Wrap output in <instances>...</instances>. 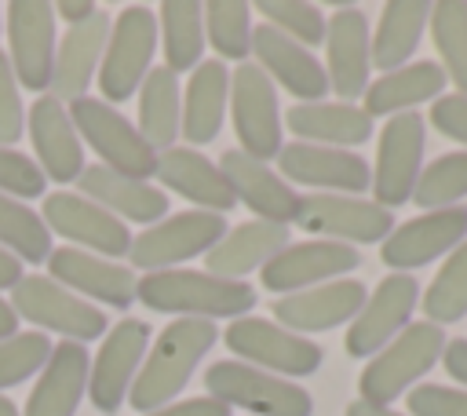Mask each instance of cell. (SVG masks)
Masks as SVG:
<instances>
[{
  "instance_id": "49",
  "label": "cell",
  "mask_w": 467,
  "mask_h": 416,
  "mask_svg": "<svg viewBox=\"0 0 467 416\" xmlns=\"http://www.w3.org/2000/svg\"><path fill=\"white\" fill-rule=\"evenodd\" d=\"M441 365L445 372L467 387V339H449L445 343V354H441Z\"/></svg>"
},
{
  "instance_id": "8",
  "label": "cell",
  "mask_w": 467,
  "mask_h": 416,
  "mask_svg": "<svg viewBox=\"0 0 467 416\" xmlns=\"http://www.w3.org/2000/svg\"><path fill=\"white\" fill-rule=\"evenodd\" d=\"M296 226L306 234H317V241H339V244H372L387 241L394 230V212L368 197L350 193H303L296 201Z\"/></svg>"
},
{
  "instance_id": "1",
  "label": "cell",
  "mask_w": 467,
  "mask_h": 416,
  "mask_svg": "<svg viewBox=\"0 0 467 416\" xmlns=\"http://www.w3.org/2000/svg\"><path fill=\"white\" fill-rule=\"evenodd\" d=\"M219 328L215 321H201V317H175L171 325L161 328V336L153 339V347L142 358V369L135 372V383L128 390L131 409H139L142 416L171 405L182 387L190 383L197 361L215 347Z\"/></svg>"
},
{
  "instance_id": "14",
  "label": "cell",
  "mask_w": 467,
  "mask_h": 416,
  "mask_svg": "<svg viewBox=\"0 0 467 416\" xmlns=\"http://www.w3.org/2000/svg\"><path fill=\"white\" fill-rule=\"evenodd\" d=\"M7 18V62L18 88L47 95L51 62H55V7L47 0H15L4 11Z\"/></svg>"
},
{
  "instance_id": "29",
  "label": "cell",
  "mask_w": 467,
  "mask_h": 416,
  "mask_svg": "<svg viewBox=\"0 0 467 416\" xmlns=\"http://www.w3.org/2000/svg\"><path fill=\"white\" fill-rule=\"evenodd\" d=\"M77 182H80V197L95 201L99 208H106L109 215H117L124 226L128 223L153 226L168 212V193H161L150 182L128 179V175H120V172L106 168V164H88Z\"/></svg>"
},
{
  "instance_id": "53",
  "label": "cell",
  "mask_w": 467,
  "mask_h": 416,
  "mask_svg": "<svg viewBox=\"0 0 467 416\" xmlns=\"http://www.w3.org/2000/svg\"><path fill=\"white\" fill-rule=\"evenodd\" d=\"M15 332H18V314L11 310L7 299H0V339H7V336H15Z\"/></svg>"
},
{
  "instance_id": "30",
  "label": "cell",
  "mask_w": 467,
  "mask_h": 416,
  "mask_svg": "<svg viewBox=\"0 0 467 416\" xmlns=\"http://www.w3.org/2000/svg\"><path fill=\"white\" fill-rule=\"evenodd\" d=\"M285 244H288V226H281V223H263V219L237 223L234 230H226L219 237L215 248L204 252V266L215 277L241 281L252 270H263Z\"/></svg>"
},
{
  "instance_id": "50",
  "label": "cell",
  "mask_w": 467,
  "mask_h": 416,
  "mask_svg": "<svg viewBox=\"0 0 467 416\" xmlns=\"http://www.w3.org/2000/svg\"><path fill=\"white\" fill-rule=\"evenodd\" d=\"M51 7H55V15L66 18L69 26H80V22H88V18L99 11L91 0H58V4H51Z\"/></svg>"
},
{
  "instance_id": "40",
  "label": "cell",
  "mask_w": 467,
  "mask_h": 416,
  "mask_svg": "<svg viewBox=\"0 0 467 416\" xmlns=\"http://www.w3.org/2000/svg\"><path fill=\"white\" fill-rule=\"evenodd\" d=\"M423 317L434 325H452V321L467 317V241L449 252V259L427 285Z\"/></svg>"
},
{
  "instance_id": "36",
  "label": "cell",
  "mask_w": 467,
  "mask_h": 416,
  "mask_svg": "<svg viewBox=\"0 0 467 416\" xmlns=\"http://www.w3.org/2000/svg\"><path fill=\"white\" fill-rule=\"evenodd\" d=\"M157 33H161V51H164V69H171L175 77L186 69H197L204 44H208L204 40V4L164 0L161 18H157Z\"/></svg>"
},
{
  "instance_id": "26",
  "label": "cell",
  "mask_w": 467,
  "mask_h": 416,
  "mask_svg": "<svg viewBox=\"0 0 467 416\" xmlns=\"http://www.w3.org/2000/svg\"><path fill=\"white\" fill-rule=\"evenodd\" d=\"M88 369L91 354L84 343L62 339L51 347V358L44 361L22 416H73L80 409V398L88 394Z\"/></svg>"
},
{
  "instance_id": "20",
  "label": "cell",
  "mask_w": 467,
  "mask_h": 416,
  "mask_svg": "<svg viewBox=\"0 0 467 416\" xmlns=\"http://www.w3.org/2000/svg\"><path fill=\"white\" fill-rule=\"evenodd\" d=\"M277 168L285 182H303L332 193H365L372 186V164L358 157L354 150H332V146H310V142H288L277 153Z\"/></svg>"
},
{
  "instance_id": "39",
  "label": "cell",
  "mask_w": 467,
  "mask_h": 416,
  "mask_svg": "<svg viewBox=\"0 0 467 416\" xmlns=\"http://www.w3.org/2000/svg\"><path fill=\"white\" fill-rule=\"evenodd\" d=\"M252 7L244 0H208L204 4V40L219 51V62H248L252 51Z\"/></svg>"
},
{
  "instance_id": "54",
  "label": "cell",
  "mask_w": 467,
  "mask_h": 416,
  "mask_svg": "<svg viewBox=\"0 0 467 416\" xmlns=\"http://www.w3.org/2000/svg\"><path fill=\"white\" fill-rule=\"evenodd\" d=\"M0 416H22V412L15 409V401H11V398H0Z\"/></svg>"
},
{
  "instance_id": "6",
  "label": "cell",
  "mask_w": 467,
  "mask_h": 416,
  "mask_svg": "<svg viewBox=\"0 0 467 416\" xmlns=\"http://www.w3.org/2000/svg\"><path fill=\"white\" fill-rule=\"evenodd\" d=\"M223 343L230 347V354H237L244 365H259L263 372H274L281 380H299V376H314L325 361V350L306 339L296 336L288 328H281L270 317H237L226 325Z\"/></svg>"
},
{
  "instance_id": "24",
  "label": "cell",
  "mask_w": 467,
  "mask_h": 416,
  "mask_svg": "<svg viewBox=\"0 0 467 416\" xmlns=\"http://www.w3.org/2000/svg\"><path fill=\"white\" fill-rule=\"evenodd\" d=\"M365 307V285L361 281H325L292 296L274 299V317L281 328L306 336V332H328L336 325H347Z\"/></svg>"
},
{
  "instance_id": "9",
  "label": "cell",
  "mask_w": 467,
  "mask_h": 416,
  "mask_svg": "<svg viewBox=\"0 0 467 416\" xmlns=\"http://www.w3.org/2000/svg\"><path fill=\"white\" fill-rule=\"evenodd\" d=\"M11 310L44 328V332H58L73 343H88L106 336V310L91 307L88 299L73 296L69 288H62L58 281L44 277V274H29L11 288Z\"/></svg>"
},
{
  "instance_id": "38",
  "label": "cell",
  "mask_w": 467,
  "mask_h": 416,
  "mask_svg": "<svg viewBox=\"0 0 467 416\" xmlns=\"http://www.w3.org/2000/svg\"><path fill=\"white\" fill-rule=\"evenodd\" d=\"M0 248H7L18 263H44L51 255V230L40 212L7 193H0Z\"/></svg>"
},
{
  "instance_id": "10",
  "label": "cell",
  "mask_w": 467,
  "mask_h": 416,
  "mask_svg": "<svg viewBox=\"0 0 467 416\" xmlns=\"http://www.w3.org/2000/svg\"><path fill=\"white\" fill-rule=\"evenodd\" d=\"M226 230H230L226 219L215 212H201V208L197 212H175L164 223H153L142 234H135L128 259H131V266H139L146 274L179 270V263L215 248Z\"/></svg>"
},
{
  "instance_id": "7",
  "label": "cell",
  "mask_w": 467,
  "mask_h": 416,
  "mask_svg": "<svg viewBox=\"0 0 467 416\" xmlns=\"http://www.w3.org/2000/svg\"><path fill=\"white\" fill-rule=\"evenodd\" d=\"M204 387H208V398H219L223 405H241L252 416H310L314 412V401L299 383L263 372L255 365H244L237 358L208 365Z\"/></svg>"
},
{
  "instance_id": "32",
  "label": "cell",
  "mask_w": 467,
  "mask_h": 416,
  "mask_svg": "<svg viewBox=\"0 0 467 416\" xmlns=\"http://www.w3.org/2000/svg\"><path fill=\"white\" fill-rule=\"evenodd\" d=\"M296 142L310 146H332V150H350L361 146L372 135V117L354 106V102H299L285 117Z\"/></svg>"
},
{
  "instance_id": "51",
  "label": "cell",
  "mask_w": 467,
  "mask_h": 416,
  "mask_svg": "<svg viewBox=\"0 0 467 416\" xmlns=\"http://www.w3.org/2000/svg\"><path fill=\"white\" fill-rule=\"evenodd\" d=\"M18 281H22V263L7 248H0V288H15Z\"/></svg>"
},
{
  "instance_id": "3",
  "label": "cell",
  "mask_w": 467,
  "mask_h": 416,
  "mask_svg": "<svg viewBox=\"0 0 467 416\" xmlns=\"http://www.w3.org/2000/svg\"><path fill=\"white\" fill-rule=\"evenodd\" d=\"M445 332L434 321H409L358 376L361 401L390 405L398 394H405L416 380H423L445 354Z\"/></svg>"
},
{
  "instance_id": "41",
  "label": "cell",
  "mask_w": 467,
  "mask_h": 416,
  "mask_svg": "<svg viewBox=\"0 0 467 416\" xmlns=\"http://www.w3.org/2000/svg\"><path fill=\"white\" fill-rule=\"evenodd\" d=\"M463 197H467V150L434 157V161L420 172V179H416V186H412V201H416L423 212L456 208Z\"/></svg>"
},
{
  "instance_id": "13",
  "label": "cell",
  "mask_w": 467,
  "mask_h": 416,
  "mask_svg": "<svg viewBox=\"0 0 467 416\" xmlns=\"http://www.w3.org/2000/svg\"><path fill=\"white\" fill-rule=\"evenodd\" d=\"M150 350V325L139 317H124L113 328H106L99 354L88 369V398L99 412L113 416L135 383V372L142 369V358Z\"/></svg>"
},
{
  "instance_id": "23",
  "label": "cell",
  "mask_w": 467,
  "mask_h": 416,
  "mask_svg": "<svg viewBox=\"0 0 467 416\" xmlns=\"http://www.w3.org/2000/svg\"><path fill=\"white\" fill-rule=\"evenodd\" d=\"M26 128H29V139H33V153H36V164L44 172V179L51 182H73L84 175V142L69 120V109L51 99V95H40L33 106H29V117H26Z\"/></svg>"
},
{
  "instance_id": "55",
  "label": "cell",
  "mask_w": 467,
  "mask_h": 416,
  "mask_svg": "<svg viewBox=\"0 0 467 416\" xmlns=\"http://www.w3.org/2000/svg\"><path fill=\"white\" fill-rule=\"evenodd\" d=\"M0 29H4V7H0Z\"/></svg>"
},
{
  "instance_id": "16",
  "label": "cell",
  "mask_w": 467,
  "mask_h": 416,
  "mask_svg": "<svg viewBox=\"0 0 467 416\" xmlns=\"http://www.w3.org/2000/svg\"><path fill=\"white\" fill-rule=\"evenodd\" d=\"M420 303V281L412 274H390L383 277L368 296L358 317L347 328V354L350 358H372L379 354L412 317Z\"/></svg>"
},
{
  "instance_id": "31",
  "label": "cell",
  "mask_w": 467,
  "mask_h": 416,
  "mask_svg": "<svg viewBox=\"0 0 467 416\" xmlns=\"http://www.w3.org/2000/svg\"><path fill=\"white\" fill-rule=\"evenodd\" d=\"M226 106H230V69L219 58H208L190 73V84L182 91L179 135L190 142V150L219 139Z\"/></svg>"
},
{
  "instance_id": "44",
  "label": "cell",
  "mask_w": 467,
  "mask_h": 416,
  "mask_svg": "<svg viewBox=\"0 0 467 416\" xmlns=\"http://www.w3.org/2000/svg\"><path fill=\"white\" fill-rule=\"evenodd\" d=\"M44 172L33 157L18 153L15 146H0V193H15V201L44 197Z\"/></svg>"
},
{
  "instance_id": "4",
  "label": "cell",
  "mask_w": 467,
  "mask_h": 416,
  "mask_svg": "<svg viewBox=\"0 0 467 416\" xmlns=\"http://www.w3.org/2000/svg\"><path fill=\"white\" fill-rule=\"evenodd\" d=\"M69 109V120L77 128V135L99 153V161L128 179H139V182H150L157 175V150L139 135V128L109 102L102 99H77L66 106Z\"/></svg>"
},
{
  "instance_id": "25",
  "label": "cell",
  "mask_w": 467,
  "mask_h": 416,
  "mask_svg": "<svg viewBox=\"0 0 467 416\" xmlns=\"http://www.w3.org/2000/svg\"><path fill=\"white\" fill-rule=\"evenodd\" d=\"M252 55H255V66L270 80H277L285 91H292L296 99H303V102H325V91H328L325 66L303 44L288 40L285 33H277L274 26L263 22V26L252 29Z\"/></svg>"
},
{
  "instance_id": "12",
  "label": "cell",
  "mask_w": 467,
  "mask_h": 416,
  "mask_svg": "<svg viewBox=\"0 0 467 416\" xmlns=\"http://www.w3.org/2000/svg\"><path fill=\"white\" fill-rule=\"evenodd\" d=\"M423 142H427V131L416 109L387 117L379 131L376 164H372V186H368L376 193V204H383L387 212L412 201V186L423 172Z\"/></svg>"
},
{
  "instance_id": "21",
  "label": "cell",
  "mask_w": 467,
  "mask_h": 416,
  "mask_svg": "<svg viewBox=\"0 0 467 416\" xmlns=\"http://www.w3.org/2000/svg\"><path fill=\"white\" fill-rule=\"evenodd\" d=\"M47 277L58 281L62 288H69L73 296H88L99 299L102 307L124 310L135 299V285L139 277L131 274V266L80 252V248H51L47 255Z\"/></svg>"
},
{
  "instance_id": "18",
  "label": "cell",
  "mask_w": 467,
  "mask_h": 416,
  "mask_svg": "<svg viewBox=\"0 0 467 416\" xmlns=\"http://www.w3.org/2000/svg\"><path fill=\"white\" fill-rule=\"evenodd\" d=\"M467 241V208H441V212H423L401 226H394L379 248V259L394 274H409L416 266L434 263L438 255L460 248Z\"/></svg>"
},
{
  "instance_id": "48",
  "label": "cell",
  "mask_w": 467,
  "mask_h": 416,
  "mask_svg": "<svg viewBox=\"0 0 467 416\" xmlns=\"http://www.w3.org/2000/svg\"><path fill=\"white\" fill-rule=\"evenodd\" d=\"M146 416H230V405H223L219 398H186V401L161 405Z\"/></svg>"
},
{
  "instance_id": "27",
  "label": "cell",
  "mask_w": 467,
  "mask_h": 416,
  "mask_svg": "<svg viewBox=\"0 0 467 416\" xmlns=\"http://www.w3.org/2000/svg\"><path fill=\"white\" fill-rule=\"evenodd\" d=\"M219 172L226 175L230 193H234L248 212H255V219H263V223H281V226L292 223L299 193H296L266 161H255V157H248L244 150H226L223 161H219Z\"/></svg>"
},
{
  "instance_id": "52",
  "label": "cell",
  "mask_w": 467,
  "mask_h": 416,
  "mask_svg": "<svg viewBox=\"0 0 467 416\" xmlns=\"http://www.w3.org/2000/svg\"><path fill=\"white\" fill-rule=\"evenodd\" d=\"M347 416H401V412H394L390 405H372V401H350L347 405Z\"/></svg>"
},
{
  "instance_id": "37",
  "label": "cell",
  "mask_w": 467,
  "mask_h": 416,
  "mask_svg": "<svg viewBox=\"0 0 467 416\" xmlns=\"http://www.w3.org/2000/svg\"><path fill=\"white\" fill-rule=\"evenodd\" d=\"M431 36L441 55V73L467 95V0H438L431 4Z\"/></svg>"
},
{
  "instance_id": "5",
  "label": "cell",
  "mask_w": 467,
  "mask_h": 416,
  "mask_svg": "<svg viewBox=\"0 0 467 416\" xmlns=\"http://www.w3.org/2000/svg\"><path fill=\"white\" fill-rule=\"evenodd\" d=\"M153 51H157V18L150 7L135 4L124 7L113 22H109V36H106V51H102V66H99V88H102V102H128L142 80L150 77L153 66Z\"/></svg>"
},
{
  "instance_id": "34",
  "label": "cell",
  "mask_w": 467,
  "mask_h": 416,
  "mask_svg": "<svg viewBox=\"0 0 467 416\" xmlns=\"http://www.w3.org/2000/svg\"><path fill=\"white\" fill-rule=\"evenodd\" d=\"M431 4L427 0H390L383 4L379 26L372 33V69L390 73L409 66L412 51L420 47V36L427 29Z\"/></svg>"
},
{
  "instance_id": "46",
  "label": "cell",
  "mask_w": 467,
  "mask_h": 416,
  "mask_svg": "<svg viewBox=\"0 0 467 416\" xmlns=\"http://www.w3.org/2000/svg\"><path fill=\"white\" fill-rule=\"evenodd\" d=\"M26 128V109L18 95V80L11 73L7 51H0V146H15Z\"/></svg>"
},
{
  "instance_id": "17",
  "label": "cell",
  "mask_w": 467,
  "mask_h": 416,
  "mask_svg": "<svg viewBox=\"0 0 467 416\" xmlns=\"http://www.w3.org/2000/svg\"><path fill=\"white\" fill-rule=\"evenodd\" d=\"M325 77L339 102H354L372 84V33L365 11L343 4L325 26Z\"/></svg>"
},
{
  "instance_id": "11",
  "label": "cell",
  "mask_w": 467,
  "mask_h": 416,
  "mask_svg": "<svg viewBox=\"0 0 467 416\" xmlns=\"http://www.w3.org/2000/svg\"><path fill=\"white\" fill-rule=\"evenodd\" d=\"M230 113H234V131L241 139L237 150H244L255 161H274L281 153V109H277V91L274 80L255 66L241 62L230 73Z\"/></svg>"
},
{
  "instance_id": "33",
  "label": "cell",
  "mask_w": 467,
  "mask_h": 416,
  "mask_svg": "<svg viewBox=\"0 0 467 416\" xmlns=\"http://www.w3.org/2000/svg\"><path fill=\"white\" fill-rule=\"evenodd\" d=\"M445 73L438 62H409L401 69L379 73L365 91V113L368 117H398L412 113V106H423L431 99H441Z\"/></svg>"
},
{
  "instance_id": "28",
  "label": "cell",
  "mask_w": 467,
  "mask_h": 416,
  "mask_svg": "<svg viewBox=\"0 0 467 416\" xmlns=\"http://www.w3.org/2000/svg\"><path fill=\"white\" fill-rule=\"evenodd\" d=\"M157 179L171 193L193 201L201 212L223 215L237 204V197L230 193V182L219 172V164L208 161L201 150H190V146H171V150L157 153Z\"/></svg>"
},
{
  "instance_id": "2",
  "label": "cell",
  "mask_w": 467,
  "mask_h": 416,
  "mask_svg": "<svg viewBox=\"0 0 467 416\" xmlns=\"http://www.w3.org/2000/svg\"><path fill=\"white\" fill-rule=\"evenodd\" d=\"M135 299L150 310H164V314H179V317L237 321L255 307V288L248 281H226L208 270L179 266V270H157V274L139 277Z\"/></svg>"
},
{
  "instance_id": "15",
  "label": "cell",
  "mask_w": 467,
  "mask_h": 416,
  "mask_svg": "<svg viewBox=\"0 0 467 416\" xmlns=\"http://www.w3.org/2000/svg\"><path fill=\"white\" fill-rule=\"evenodd\" d=\"M44 226L58 237L80 248H88L91 255L102 252V259H117V255H128L131 248V230L109 215L106 208H99L95 201L80 197V193H69V190H58V193H47L44 197V212H40Z\"/></svg>"
},
{
  "instance_id": "47",
  "label": "cell",
  "mask_w": 467,
  "mask_h": 416,
  "mask_svg": "<svg viewBox=\"0 0 467 416\" xmlns=\"http://www.w3.org/2000/svg\"><path fill=\"white\" fill-rule=\"evenodd\" d=\"M431 124L441 131V135H449V139H456L460 146H467V95H441V99H434V106H431Z\"/></svg>"
},
{
  "instance_id": "43",
  "label": "cell",
  "mask_w": 467,
  "mask_h": 416,
  "mask_svg": "<svg viewBox=\"0 0 467 416\" xmlns=\"http://www.w3.org/2000/svg\"><path fill=\"white\" fill-rule=\"evenodd\" d=\"M51 347L55 343L44 332H15L0 339V390L18 387L29 376H36L44 361L51 358Z\"/></svg>"
},
{
  "instance_id": "19",
  "label": "cell",
  "mask_w": 467,
  "mask_h": 416,
  "mask_svg": "<svg viewBox=\"0 0 467 416\" xmlns=\"http://www.w3.org/2000/svg\"><path fill=\"white\" fill-rule=\"evenodd\" d=\"M361 263L358 248L339 244V241H299V244H285L263 270V288L274 296H292L325 281H336L339 274H350Z\"/></svg>"
},
{
  "instance_id": "45",
  "label": "cell",
  "mask_w": 467,
  "mask_h": 416,
  "mask_svg": "<svg viewBox=\"0 0 467 416\" xmlns=\"http://www.w3.org/2000/svg\"><path fill=\"white\" fill-rule=\"evenodd\" d=\"M405 405H409V416H467V390L423 383L409 390Z\"/></svg>"
},
{
  "instance_id": "35",
  "label": "cell",
  "mask_w": 467,
  "mask_h": 416,
  "mask_svg": "<svg viewBox=\"0 0 467 416\" xmlns=\"http://www.w3.org/2000/svg\"><path fill=\"white\" fill-rule=\"evenodd\" d=\"M179 120H182V95H179V77L164 66L150 69V77L139 88V135L153 150H171L179 139Z\"/></svg>"
},
{
  "instance_id": "42",
  "label": "cell",
  "mask_w": 467,
  "mask_h": 416,
  "mask_svg": "<svg viewBox=\"0 0 467 416\" xmlns=\"http://www.w3.org/2000/svg\"><path fill=\"white\" fill-rule=\"evenodd\" d=\"M255 11L266 18V26H274L277 33H285L288 40L303 44L306 51L325 44V26L328 18L321 15L317 4H306V0H259Z\"/></svg>"
},
{
  "instance_id": "22",
  "label": "cell",
  "mask_w": 467,
  "mask_h": 416,
  "mask_svg": "<svg viewBox=\"0 0 467 416\" xmlns=\"http://www.w3.org/2000/svg\"><path fill=\"white\" fill-rule=\"evenodd\" d=\"M109 22H113V18H106V11H95L88 22L69 26V29L58 36L47 95L58 99L62 106L84 99L88 88H91V80L99 77L102 51H106V36H109Z\"/></svg>"
}]
</instances>
